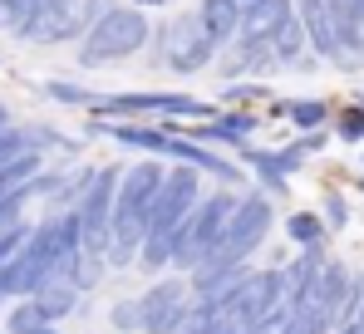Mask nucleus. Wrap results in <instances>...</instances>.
<instances>
[{
  "mask_svg": "<svg viewBox=\"0 0 364 334\" xmlns=\"http://www.w3.org/2000/svg\"><path fill=\"white\" fill-rule=\"evenodd\" d=\"M320 104H301V109H296V118H301V123H320Z\"/></svg>",
  "mask_w": 364,
  "mask_h": 334,
  "instance_id": "3",
  "label": "nucleus"
},
{
  "mask_svg": "<svg viewBox=\"0 0 364 334\" xmlns=\"http://www.w3.org/2000/svg\"><path fill=\"white\" fill-rule=\"evenodd\" d=\"M128 45H138V15H114V20L94 35L89 55H114V50H128Z\"/></svg>",
  "mask_w": 364,
  "mask_h": 334,
  "instance_id": "1",
  "label": "nucleus"
},
{
  "mask_svg": "<svg viewBox=\"0 0 364 334\" xmlns=\"http://www.w3.org/2000/svg\"><path fill=\"white\" fill-rule=\"evenodd\" d=\"M207 20H212V30H227L232 25V0H207Z\"/></svg>",
  "mask_w": 364,
  "mask_h": 334,
  "instance_id": "2",
  "label": "nucleus"
}]
</instances>
